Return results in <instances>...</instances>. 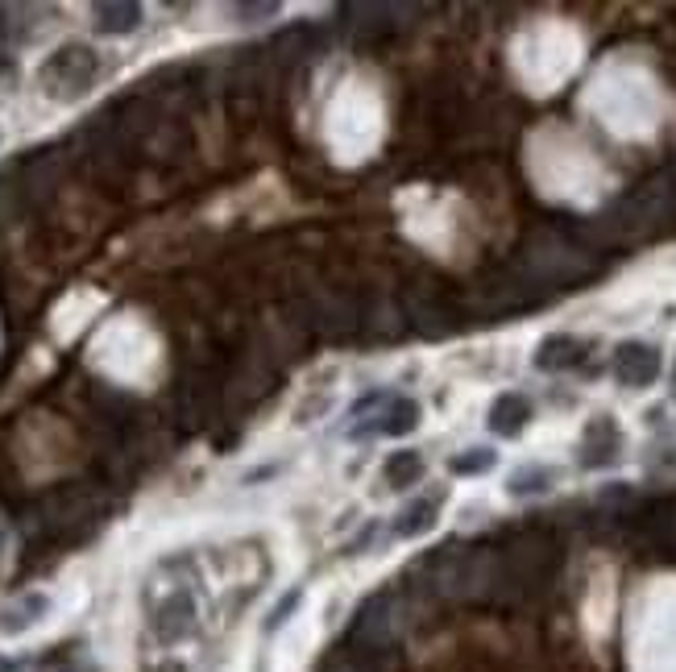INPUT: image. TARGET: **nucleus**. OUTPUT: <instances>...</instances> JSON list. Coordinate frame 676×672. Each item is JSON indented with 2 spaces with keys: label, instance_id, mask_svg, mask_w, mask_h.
<instances>
[{
  "label": "nucleus",
  "instance_id": "obj_11",
  "mask_svg": "<svg viewBox=\"0 0 676 672\" xmlns=\"http://www.w3.org/2000/svg\"><path fill=\"white\" fill-rule=\"evenodd\" d=\"M494 465V453L490 448H469V453L453 457V473H486Z\"/></svg>",
  "mask_w": 676,
  "mask_h": 672
},
{
  "label": "nucleus",
  "instance_id": "obj_15",
  "mask_svg": "<svg viewBox=\"0 0 676 672\" xmlns=\"http://www.w3.org/2000/svg\"><path fill=\"white\" fill-rule=\"evenodd\" d=\"M0 672H17V660H9V656H0Z\"/></svg>",
  "mask_w": 676,
  "mask_h": 672
},
{
  "label": "nucleus",
  "instance_id": "obj_9",
  "mask_svg": "<svg viewBox=\"0 0 676 672\" xmlns=\"http://www.w3.org/2000/svg\"><path fill=\"white\" fill-rule=\"evenodd\" d=\"M436 507H440V494L411 502V507L399 515V523H394V531H399V536H419V531H428L436 523Z\"/></svg>",
  "mask_w": 676,
  "mask_h": 672
},
{
  "label": "nucleus",
  "instance_id": "obj_13",
  "mask_svg": "<svg viewBox=\"0 0 676 672\" xmlns=\"http://www.w3.org/2000/svg\"><path fill=\"white\" fill-rule=\"evenodd\" d=\"M299 598H303V594H299V590H291L283 602H278V606L270 610V619H266V631H278V627H283V623L291 619V610L299 606Z\"/></svg>",
  "mask_w": 676,
  "mask_h": 672
},
{
  "label": "nucleus",
  "instance_id": "obj_10",
  "mask_svg": "<svg viewBox=\"0 0 676 672\" xmlns=\"http://www.w3.org/2000/svg\"><path fill=\"white\" fill-rule=\"evenodd\" d=\"M46 610V598H25V606L0 610V631H25Z\"/></svg>",
  "mask_w": 676,
  "mask_h": 672
},
{
  "label": "nucleus",
  "instance_id": "obj_8",
  "mask_svg": "<svg viewBox=\"0 0 676 672\" xmlns=\"http://www.w3.org/2000/svg\"><path fill=\"white\" fill-rule=\"evenodd\" d=\"M382 478L394 490H407V486H415L419 478H424V457L411 453V448H403V453H390L386 465H382Z\"/></svg>",
  "mask_w": 676,
  "mask_h": 672
},
{
  "label": "nucleus",
  "instance_id": "obj_12",
  "mask_svg": "<svg viewBox=\"0 0 676 672\" xmlns=\"http://www.w3.org/2000/svg\"><path fill=\"white\" fill-rule=\"evenodd\" d=\"M540 482H548V473L544 469H523L511 478V494H531V490H544Z\"/></svg>",
  "mask_w": 676,
  "mask_h": 672
},
{
  "label": "nucleus",
  "instance_id": "obj_4",
  "mask_svg": "<svg viewBox=\"0 0 676 672\" xmlns=\"http://www.w3.org/2000/svg\"><path fill=\"white\" fill-rule=\"evenodd\" d=\"M527 419H531V403L523 395H515V390H506V395H498L494 407H490V432L511 440L527 428Z\"/></svg>",
  "mask_w": 676,
  "mask_h": 672
},
{
  "label": "nucleus",
  "instance_id": "obj_2",
  "mask_svg": "<svg viewBox=\"0 0 676 672\" xmlns=\"http://www.w3.org/2000/svg\"><path fill=\"white\" fill-rule=\"evenodd\" d=\"M614 374L627 386H652L660 374V353L643 341H623L614 353Z\"/></svg>",
  "mask_w": 676,
  "mask_h": 672
},
{
  "label": "nucleus",
  "instance_id": "obj_14",
  "mask_svg": "<svg viewBox=\"0 0 676 672\" xmlns=\"http://www.w3.org/2000/svg\"><path fill=\"white\" fill-rule=\"evenodd\" d=\"M233 13H237V17H274L278 5H237Z\"/></svg>",
  "mask_w": 676,
  "mask_h": 672
},
{
  "label": "nucleus",
  "instance_id": "obj_1",
  "mask_svg": "<svg viewBox=\"0 0 676 672\" xmlns=\"http://www.w3.org/2000/svg\"><path fill=\"white\" fill-rule=\"evenodd\" d=\"M96 75V54L88 46H63L54 59L42 67V79L50 83V92L59 88V96H75L92 83Z\"/></svg>",
  "mask_w": 676,
  "mask_h": 672
},
{
  "label": "nucleus",
  "instance_id": "obj_3",
  "mask_svg": "<svg viewBox=\"0 0 676 672\" xmlns=\"http://www.w3.org/2000/svg\"><path fill=\"white\" fill-rule=\"evenodd\" d=\"M581 357H585V345L577 341V336L556 332V336H548V341H540V349H535V370L556 374V370L581 366Z\"/></svg>",
  "mask_w": 676,
  "mask_h": 672
},
{
  "label": "nucleus",
  "instance_id": "obj_7",
  "mask_svg": "<svg viewBox=\"0 0 676 672\" xmlns=\"http://www.w3.org/2000/svg\"><path fill=\"white\" fill-rule=\"evenodd\" d=\"M92 17L100 34H133L142 25V5H129V0L125 5H96Z\"/></svg>",
  "mask_w": 676,
  "mask_h": 672
},
{
  "label": "nucleus",
  "instance_id": "obj_6",
  "mask_svg": "<svg viewBox=\"0 0 676 672\" xmlns=\"http://www.w3.org/2000/svg\"><path fill=\"white\" fill-rule=\"evenodd\" d=\"M614 453H618V428L602 415L598 424H589V432H585V453H581V461L594 469V465H610Z\"/></svg>",
  "mask_w": 676,
  "mask_h": 672
},
{
  "label": "nucleus",
  "instance_id": "obj_5",
  "mask_svg": "<svg viewBox=\"0 0 676 672\" xmlns=\"http://www.w3.org/2000/svg\"><path fill=\"white\" fill-rule=\"evenodd\" d=\"M415 424H419V403L407 399V395H390L386 411L370 424V432H382V436H407V432H415Z\"/></svg>",
  "mask_w": 676,
  "mask_h": 672
}]
</instances>
